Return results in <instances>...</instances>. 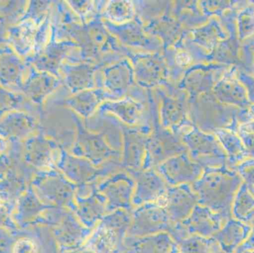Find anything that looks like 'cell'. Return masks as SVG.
Wrapping results in <instances>:
<instances>
[{
    "mask_svg": "<svg viewBox=\"0 0 254 253\" xmlns=\"http://www.w3.org/2000/svg\"><path fill=\"white\" fill-rule=\"evenodd\" d=\"M51 36L58 41L71 40L78 50L68 62H89L101 68L123 58L134 50L122 46L104 25L101 16L82 23L66 1H54Z\"/></svg>",
    "mask_w": 254,
    "mask_h": 253,
    "instance_id": "cell-1",
    "label": "cell"
},
{
    "mask_svg": "<svg viewBox=\"0 0 254 253\" xmlns=\"http://www.w3.org/2000/svg\"><path fill=\"white\" fill-rule=\"evenodd\" d=\"M243 180L236 171L226 167L205 168L192 185L198 204L220 214L225 221L232 217V205Z\"/></svg>",
    "mask_w": 254,
    "mask_h": 253,
    "instance_id": "cell-2",
    "label": "cell"
},
{
    "mask_svg": "<svg viewBox=\"0 0 254 253\" xmlns=\"http://www.w3.org/2000/svg\"><path fill=\"white\" fill-rule=\"evenodd\" d=\"M147 103L152 117V131L146 141L141 169H155L170 157L188 152L181 137L163 127L160 123L158 101L153 90H147Z\"/></svg>",
    "mask_w": 254,
    "mask_h": 253,
    "instance_id": "cell-3",
    "label": "cell"
},
{
    "mask_svg": "<svg viewBox=\"0 0 254 253\" xmlns=\"http://www.w3.org/2000/svg\"><path fill=\"white\" fill-rule=\"evenodd\" d=\"M41 226L50 229L59 253H71L81 249L92 232L71 209L58 206L48 208Z\"/></svg>",
    "mask_w": 254,
    "mask_h": 253,
    "instance_id": "cell-4",
    "label": "cell"
},
{
    "mask_svg": "<svg viewBox=\"0 0 254 253\" xmlns=\"http://www.w3.org/2000/svg\"><path fill=\"white\" fill-rule=\"evenodd\" d=\"M132 221L131 212L119 209L107 213L92 230L83 248L94 253H131L125 241Z\"/></svg>",
    "mask_w": 254,
    "mask_h": 253,
    "instance_id": "cell-5",
    "label": "cell"
},
{
    "mask_svg": "<svg viewBox=\"0 0 254 253\" xmlns=\"http://www.w3.org/2000/svg\"><path fill=\"white\" fill-rule=\"evenodd\" d=\"M74 125V141L68 151L92 162L95 166H101L110 160H120L122 151L112 147L106 131L95 132L88 129L83 119L74 111H70Z\"/></svg>",
    "mask_w": 254,
    "mask_h": 253,
    "instance_id": "cell-6",
    "label": "cell"
},
{
    "mask_svg": "<svg viewBox=\"0 0 254 253\" xmlns=\"http://www.w3.org/2000/svg\"><path fill=\"white\" fill-rule=\"evenodd\" d=\"M31 186L46 205L74 209V195L77 186L56 167L37 171Z\"/></svg>",
    "mask_w": 254,
    "mask_h": 253,
    "instance_id": "cell-7",
    "label": "cell"
},
{
    "mask_svg": "<svg viewBox=\"0 0 254 253\" xmlns=\"http://www.w3.org/2000/svg\"><path fill=\"white\" fill-rule=\"evenodd\" d=\"M153 92L158 101L161 126L181 137L193 125L188 117V94L172 82Z\"/></svg>",
    "mask_w": 254,
    "mask_h": 253,
    "instance_id": "cell-8",
    "label": "cell"
},
{
    "mask_svg": "<svg viewBox=\"0 0 254 253\" xmlns=\"http://www.w3.org/2000/svg\"><path fill=\"white\" fill-rule=\"evenodd\" d=\"M55 167L77 187L98 183L122 170L120 160H110L102 166H95L87 159L77 157L64 148L60 151Z\"/></svg>",
    "mask_w": 254,
    "mask_h": 253,
    "instance_id": "cell-9",
    "label": "cell"
},
{
    "mask_svg": "<svg viewBox=\"0 0 254 253\" xmlns=\"http://www.w3.org/2000/svg\"><path fill=\"white\" fill-rule=\"evenodd\" d=\"M102 87L119 99L131 97L141 102H147V90L137 86L134 70L129 59L123 58L101 70Z\"/></svg>",
    "mask_w": 254,
    "mask_h": 253,
    "instance_id": "cell-10",
    "label": "cell"
},
{
    "mask_svg": "<svg viewBox=\"0 0 254 253\" xmlns=\"http://www.w3.org/2000/svg\"><path fill=\"white\" fill-rule=\"evenodd\" d=\"M139 87L154 90L170 83V71L162 52L134 51L128 56Z\"/></svg>",
    "mask_w": 254,
    "mask_h": 253,
    "instance_id": "cell-11",
    "label": "cell"
},
{
    "mask_svg": "<svg viewBox=\"0 0 254 253\" xmlns=\"http://www.w3.org/2000/svg\"><path fill=\"white\" fill-rule=\"evenodd\" d=\"M113 116L124 124L143 129L146 133L152 131V117L147 102H141L131 97L103 102L94 115Z\"/></svg>",
    "mask_w": 254,
    "mask_h": 253,
    "instance_id": "cell-12",
    "label": "cell"
},
{
    "mask_svg": "<svg viewBox=\"0 0 254 253\" xmlns=\"http://www.w3.org/2000/svg\"><path fill=\"white\" fill-rule=\"evenodd\" d=\"M14 147L13 164L4 179L0 181V202L14 210L18 199L31 185L36 171L25 164L22 157V143H11Z\"/></svg>",
    "mask_w": 254,
    "mask_h": 253,
    "instance_id": "cell-13",
    "label": "cell"
},
{
    "mask_svg": "<svg viewBox=\"0 0 254 253\" xmlns=\"http://www.w3.org/2000/svg\"><path fill=\"white\" fill-rule=\"evenodd\" d=\"M181 139L186 146L191 160L203 169L222 166L225 154L214 137L192 125L181 135Z\"/></svg>",
    "mask_w": 254,
    "mask_h": 253,
    "instance_id": "cell-14",
    "label": "cell"
},
{
    "mask_svg": "<svg viewBox=\"0 0 254 253\" xmlns=\"http://www.w3.org/2000/svg\"><path fill=\"white\" fill-rule=\"evenodd\" d=\"M62 148L58 141L40 129L22 142V160L36 172L55 167Z\"/></svg>",
    "mask_w": 254,
    "mask_h": 253,
    "instance_id": "cell-15",
    "label": "cell"
},
{
    "mask_svg": "<svg viewBox=\"0 0 254 253\" xmlns=\"http://www.w3.org/2000/svg\"><path fill=\"white\" fill-rule=\"evenodd\" d=\"M134 186V178L125 170L115 172L98 183L97 188L107 201V213L119 209L132 212Z\"/></svg>",
    "mask_w": 254,
    "mask_h": 253,
    "instance_id": "cell-16",
    "label": "cell"
},
{
    "mask_svg": "<svg viewBox=\"0 0 254 253\" xmlns=\"http://www.w3.org/2000/svg\"><path fill=\"white\" fill-rule=\"evenodd\" d=\"M225 222L220 214L197 204L186 219L175 224L170 234L176 242L190 236L211 238L221 230Z\"/></svg>",
    "mask_w": 254,
    "mask_h": 253,
    "instance_id": "cell-17",
    "label": "cell"
},
{
    "mask_svg": "<svg viewBox=\"0 0 254 253\" xmlns=\"http://www.w3.org/2000/svg\"><path fill=\"white\" fill-rule=\"evenodd\" d=\"M103 117L111 120L120 130L122 144L120 163L122 170L131 172L141 169L149 134L139 128L127 126L110 114Z\"/></svg>",
    "mask_w": 254,
    "mask_h": 253,
    "instance_id": "cell-18",
    "label": "cell"
},
{
    "mask_svg": "<svg viewBox=\"0 0 254 253\" xmlns=\"http://www.w3.org/2000/svg\"><path fill=\"white\" fill-rule=\"evenodd\" d=\"M132 221L128 237H142L162 232H170L174 224L164 208L158 203H145L137 206L131 212Z\"/></svg>",
    "mask_w": 254,
    "mask_h": 253,
    "instance_id": "cell-19",
    "label": "cell"
},
{
    "mask_svg": "<svg viewBox=\"0 0 254 253\" xmlns=\"http://www.w3.org/2000/svg\"><path fill=\"white\" fill-rule=\"evenodd\" d=\"M103 21L107 29L122 46L137 51L163 52L161 40L146 33L144 25L137 16L133 20L123 24Z\"/></svg>",
    "mask_w": 254,
    "mask_h": 253,
    "instance_id": "cell-20",
    "label": "cell"
},
{
    "mask_svg": "<svg viewBox=\"0 0 254 253\" xmlns=\"http://www.w3.org/2000/svg\"><path fill=\"white\" fill-rule=\"evenodd\" d=\"M97 185L98 183L77 187L72 210L79 221L92 230L107 214V201Z\"/></svg>",
    "mask_w": 254,
    "mask_h": 253,
    "instance_id": "cell-21",
    "label": "cell"
},
{
    "mask_svg": "<svg viewBox=\"0 0 254 253\" xmlns=\"http://www.w3.org/2000/svg\"><path fill=\"white\" fill-rule=\"evenodd\" d=\"M77 50L78 46L74 42L58 41L51 36L49 43L40 52L31 55L25 61L38 71L49 73L61 79L60 70L63 63L69 60Z\"/></svg>",
    "mask_w": 254,
    "mask_h": 253,
    "instance_id": "cell-22",
    "label": "cell"
},
{
    "mask_svg": "<svg viewBox=\"0 0 254 253\" xmlns=\"http://www.w3.org/2000/svg\"><path fill=\"white\" fill-rule=\"evenodd\" d=\"M102 68L89 62H73L65 61L60 73L64 86L71 95L83 91L102 87L101 70Z\"/></svg>",
    "mask_w": 254,
    "mask_h": 253,
    "instance_id": "cell-23",
    "label": "cell"
},
{
    "mask_svg": "<svg viewBox=\"0 0 254 253\" xmlns=\"http://www.w3.org/2000/svg\"><path fill=\"white\" fill-rule=\"evenodd\" d=\"M7 253H57L58 247L47 227H35L11 232Z\"/></svg>",
    "mask_w": 254,
    "mask_h": 253,
    "instance_id": "cell-24",
    "label": "cell"
},
{
    "mask_svg": "<svg viewBox=\"0 0 254 253\" xmlns=\"http://www.w3.org/2000/svg\"><path fill=\"white\" fill-rule=\"evenodd\" d=\"M169 187L192 184L201 177L203 169L191 160L188 152L170 157L155 168Z\"/></svg>",
    "mask_w": 254,
    "mask_h": 253,
    "instance_id": "cell-25",
    "label": "cell"
},
{
    "mask_svg": "<svg viewBox=\"0 0 254 253\" xmlns=\"http://www.w3.org/2000/svg\"><path fill=\"white\" fill-rule=\"evenodd\" d=\"M157 203L164 208L175 225L190 215L198 204V198L191 184H181L169 187L164 197Z\"/></svg>",
    "mask_w": 254,
    "mask_h": 253,
    "instance_id": "cell-26",
    "label": "cell"
},
{
    "mask_svg": "<svg viewBox=\"0 0 254 253\" xmlns=\"http://www.w3.org/2000/svg\"><path fill=\"white\" fill-rule=\"evenodd\" d=\"M61 86H64L61 79L49 73L38 71L28 64L22 94L31 103L44 111L43 106L46 99Z\"/></svg>",
    "mask_w": 254,
    "mask_h": 253,
    "instance_id": "cell-27",
    "label": "cell"
},
{
    "mask_svg": "<svg viewBox=\"0 0 254 253\" xmlns=\"http://www.w3.org/2000/svg\"><path fill=\"white\" fill-rule=\"evenodd\" d=\"M127 172L133 177L135 183L132 197L134 207L145 203H157L164 197L168 189L166 181L155 169Z\"/></svg>",
    "mask_w": 254,
    "mask_h": 253,
    "instance_id": "cell-28",
    "label": "cell"
},
{
    "mask_svg": "<svg viewBox=\"0 0 254 253\" xmlns=\"http://www.w3.org/2000/svg\"><path fill=\"white\" fill-rule=\"evenodd\" d=\"M28 64L7 43L0 44V86L22 94Z\"/></svg>",
    "mask_w": 254,
    "mask_h": 253,
    "instance_id": "cell-29",
    "label": "cell"
},
{
    "mask_svg": "<svg viewBox=\"0 0 254 253\" xmlns=\"http://www.w3.org/2000/svg\"><path fill=\"white\" fill-rule=\"evenodd\" d=\"M40 118L25 111H13L0 117V137L9 143H22L41 126Z\"/></svg>",
    "mask_w": 254,
    "mask_h": 253,
    "instance_id": "cell-30",
    "label": "cell"
},
{
    "mask_svg": "<svg viewBox=\"0 0 254 253\" xmlns=\"http://www.w3.org/2000/svg\"><path fill=\"white\" fill-rule=\"evenodd\" d=\"M119 98L106 90L104 88L83 91L68 98L55 101V104L66 107L70 111L80 116L83 120H88L98 110V107L106 101H117Z\"/></svg>",
    "mask_w": 254,
    "mask_h": 253,
    "instance_id": "cell-31",
    "label": "cell"
},
{
    "mask_svg": "<svg viewBox=\"0 0 254 253\" xmlns=\"http://www.w3.org/2000/svg\"><path fill=\"white\" fill-rule=\"evenodd\" d=\"M49 206L40 200L30 185L18 199L12 216L20 230L41 227L42 220Z\"/></svg>",
    "mask_w": 254,
    "mask_h": 253,
    "instance_id": "cell-32",
    "label": "cell"
},
{
    "mask_svg": "<svg viewBox=\"0 0 254 253\" xmlns=\"http://www.w3.org/2000/svg\"><path fill=\"white\" fill-rule=\"evenodd\" d=\"M188 32V30L185 31L176 44L163 50V55L170 71V82L173 83L180 80L185 71L190 68L194 59L193 43L190 40Z\"/></svg>",
    "mask_w": 254,
    "mask_h": 253,
    "instance_id": "cell-33",
    "label": "cell"
},
{
    "mask_svg": "<svg viewBox=\"0 0 254 253\" xmlns=\"http://www.w3.org/2000/svg\"><path fill=\"white\" fill-rule=\"evenodd\" d=\"M173 1H170L167 10L161 16L150 21L143 26L149 35L161 40L163 50L176 44L188 30L185 29L182 24L172 14Z\"/></svg>",
    "mask_w": 254,
    "mask_h": 253,
    "instance_id": "cell-34",
    "label": "cell"
},
{
    "mask_svg": "<svg viewBox=\"0 0 254 253\" xmlns=\"http://www.w3.org/2000/svg\"><path fill=\"white\" fill-rule=\"evenodd\" d=\"M126 246L131 253H179V243L168 232L142 237H128Z\"/></svg>",
    "mask_w": 254,
    "mask_h": 253,
    "instance_id": "cell-35",
    "label": "cell"
},
{
    "mask_svg": "<svg viewBox=\"0 0 254 253\" xmlns=\"http://www.w3.org/2000/svg\"><path fill=\"white\" fill-rule=\"evenodd\" d=\"M37 28V25L31 21H19L7 27L4 43L22 59H26L34 51Z\"/></svg>",
    "mask_w": 254,
    "mask_h": 253,
    "instance_id": "cell-36",
    "label": "cell"
},
{
    "mask_svg": "<svg viewBox=\"0 0 254 253\" xmlns=\"http://www.w3.org/2000/svg\"><path fill=\"white\" fill-rule=\"evenodd\" d=\"M252 226L236 218H230L213 236L223 253H234L246 240Z\"/></svg>",
    "mask_w": 254,
    "mask_h": 253,
    "instance_id": "cell-37",
    "label": "cell"
},
{
    "mask_svg": "<svg viewBox=\"0 0 254 253\" xmlns=\"http://www.w3.org/2000/svg\"><path fill=\"white\" fill-rule=\"evenodd\" d=\"M13 111H25L38 116L40 121L45 117L44 111L31 103L22 94L15 93L0 86V117Z\"/></svg>",
    "mask_w": 254,
    "mask_h": 253,
    "instance_id": "cell-38",
    "label": "cell"
},
{
    "mask_svg": "<svg viewBox=\"0 0 254 253\" xmlns=\"http://www.w3.org/2000/svg\"><path fill=\"white\" fill-rule=\"evenodd\" d=\"M233 218L249 224L254 218V187L243 184L234 198L232 205Z\"/></svg>",
    "mask_w": 254,
    "mask_h": 253,
    "instance_id": "cell-39",
    "label": "cell"
},
{
    "mask_svg": "<svg viewBox=\"0 0 254 253\" xmlns=\"http://www.w3.org/2000/svg\"><path fill=\"white\" fill-rule=\"evenodd\" d=\"M100 16L103 20L109 21L115 24H123L133 20L135 17L134 1H107Z\"/></svg>",
    "mask_w": 254,
    "mask_h": 253,
    "instance_id": "cell-40",
    "label": "cell"
},
{
    "mask_svg": "<svg viewBox=\"0 0 254 253\" xmlns=\"http://www.w3.org/2000/svg\"><path fill=\"white\" fill-rule=\"evenodd\" d=\"M177 242L180 249L179 253H223L213 237L190 236Z\"/></svg>",
    "mask_w": 254,
    "mask_h": 253,
    "instance_id": "cell-41",
    "label": "cell"
},
{
    "mask_svg": "<svg viewBox=\"0 0 254 253\" xmlns=\"http://www.w3.org/2000/svg\"><path fill=\"white\" fill-rule=\"evenodd\" d=\"M216 134L232 163H237L244 158L247 154V149L240 138L225 129H219Z\"/></svg>",
    "mask_w": 254,
    "mask_h": 253,
    "instance_id": "cell-42",
    "label": "cell"
},
{
    "mask_svg": "<svg viewBox=\"0 0 254 253\" xmlns=\"http://www.w3.org/2000/svg\"><path fill=\"white\" fill-rule=\"evenodd\" d=\"M107 1L69 0L66 1V2L71 10L77 15L80 22L86 23L101 14Z\"/></svg>",
    "mask_w": 254,
    "mask_h": 253,
    "instance_id": "cell-43",
    "label": "cell"
},
{
    "mask_svg": "<svg viewBox=\"0 0 254 253\" xmlns=\"http://www.w3.org/2000/svg\"><path fill=\"white\" fill-rule=\"evenodd\" d=\"M170 1H134L135 16L143 25L165 12Z\"/></svg>",
    "mask_w": 254,
    "mask_h": 253,
    "instance_id": "cell-44",
    "label": "cell"
},
{
    "mask_svg": "<svg viewBox=\"0 0 254 253\" xmlns=\"http://www.w3.org/2000/svg\"><path fill=\"white\" fill-rule=\"evenodd\" d=\"M54 1L50 0L28 1L25 11L19 21H31L38 27L52 12Z\"/></svg>",
    "mask_w": 254,
    "mask_h": 253,
    "instance_id": "cell-45",
    "label": "cell"
},
{
    "mask_svg": "<svg viewBox=\"0 0 254 253\" xmlns=\"http://www.w3.org/2000/svg\"><path fill=\"white\" fill-rule=\"evenodd\" d=\"M28 1H0V24L9 25L19 22Z\"/></svg>",
    "mask_w": 254,
    "mask_h": 253,
    "instance_id": "cell-46",
    "label": "cell"
},
{
    "mask_svg": "<svg viewBox=\"0 0 254 253\" xmlns=\"http://www.w3.org/2000/svg\"><path fill=\"white\" fill-rule=\"evenodd\" d=\"M52 12L49 13V16L46 17V19L37 27L35 34L34 51H33L31 55L35 54V53L40 52L47 45L49 40H50L51 28H52Z\"/></svg>",
    "mask_w": 254,
    "mask_h": 253,
    "instance_id": "cell-47",
    "label": "cell"
},
{
    "mask_svg": "<svg viewBox=\"0 0 254 253\" xmlns=\"http://www.w3.org/2000/svg\"><path fill=\"white\" fill-rule=\"evenodd\" d=\"M236 172L240 175L243 182L254 187V159L243 160L236 166Z\"/></svg>",
    "mask_w": 254,
    "mask_h": 253,
    "instance_id": "cell-48",
    "label": "cell"
},
{
    "mask_svg": "<svg viewBox=\"0 0 254 253\" xmlns=\"http://www.w3.org/2000/svg\"><path fill=\"white\" fill-rule=\"evenodd\" d=\"M13 210L7 205L0 202V228L10 232L19 230L13 219Z\"/></svg>",
    "mask_w": 254,
    "mask_h": 253,
    "instance_id": "cell-49",
    "label": "cell"
},
{
    "mask_svg": "<svg viewBox=\"0 0 254 253\" xmlns=\"http://www.w3.org/2000/svg\"><path fill=\"white\" fill-rule=\"evenodd\" d=\"M14 157V147L10 144L7 152L0 155V181L4 179L13 164Z\"/></svg>",
    "mask_w": 254,
    "mask_h": 253,
    "instance_id": "cell-50",
    "label": "cell"
},
{
    "mask_svg": "<svg viewBox=\"0 0 254 253\" xmlns=\"http://www.w3.org/2000/svg\"><path fill=\"white\" fill-rule=\"evenodd\" d=\"M240 134L246 149L254 154V122L242 126Z\"/></svg>",
    "mask_w": 254,
    "mask_h": 253,
    "instance_id": "cell-51",
    "label": "cell"
},
{
    "mask_svg": "<svg viewBox=\"0 0 254 253\" xmlns=\"http://www.w3.org/2000/svg\"><path fill=\"white\" fill-rule=\"evenodd\" d=\"M11 241V232L0 228V253H7Z\"/></svg>",
    "mask_w": 254,
    "mask_h": 253,
    "instance_id": "cell-52",
    "label": "cell"
},
{
    "mask_svg": "<svg viewBox=\"0 0 254 253\" xmlns=\"http://www.w3.org/2000/svg\"><path fill=\"white\" fill-rule=\"evenodd\" d=\"M254 252V224L246 240L240 245V248L234 253Z\"/></svg>",
    "mask_w": 254,
    "mask_h": 253,
    "instance_id": "cell-53",
    "label": "cell"
},
{
    "mask_svg": "<svg viewBox=\"0 0 254 253\" xmlns=\"http://www.w3.org/2000/svg\"><path fill=\"white\" fill-rule=\"evenodd\" d=\"M9 147H10V143L7 140L0 137V155L7 152Z\"/></svg>",
    "mask_w": 254,
    "mask_h": 253,
    "instance_id": "cell-54",
    "label": "cell"
},
{
    "mask_svg": "<svg viewBox=\"0 0 254 253\" xmlns=\"http://www.w3.org/2000/svg\"><path fill=\"white\" fill-rule=\"evenodd\" d=\"M71 253H94L91 252V251H88V250L84 249V248H81V249L79 250V251H75V252Z\"/></svg>",
    "mask_w": 254,
    "mask_h": 253,
    "instance_id": "cell-55",
    "label": "cell"
},
{
    "mask_svg": "<svg viewBox=\"0 0 254 253\" xmlns=\"http://www.w3.org/2000/svg\"><path fill=\"white\" fill-rule=\"evenodd\" d=\"M243 253H254V252H245Z\"/></svg>",
    "mask_w": 254,
    "mask_h": 253,
    "instance_id": "cell-56",
    "label": "cell"
},
{
    "mask_svg": "<svg viewBox=\"0 0 254 253\" xmlns=\"http://www.w3.org/2000/svg\"><path fill=\"white\" fill-rule=\"evenodd\" d=\"M59 253V252H58V253Z\"/></svg>",
    "mask_w": 254,
    "mask_h": 253,
    "instance_id": "cell-57",
    "label": "cell"
}]
</instances>
